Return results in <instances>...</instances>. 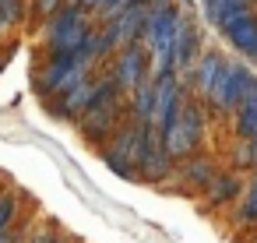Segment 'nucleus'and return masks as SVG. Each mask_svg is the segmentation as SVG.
<instances>
[{
    "instance_id": "1",
    "label": "nucleus",
    "mask_w": 257,
    "mask_h": 243,
    "mask_svg": "<svg viewBox=\"0 0 257 243\" xmlns=\"http://www.w3.org/2000/svg\"><path fill=\"white\" fill-rule=\"evenodd\" d=\"M127 120V102H123V92H120V85L113 81V74L109 71H102V78H99V88H95V99L88 102V109L74 120V127H78V134L85 138V141H92V145H102L120 124Z\"/></svg>"
},
{
    "instance_id": "4",
    "label": "nucleus",
    "mask_w": 257,
    "mask_h": 243,
    "mask_svg": "<svg viewBox=\"0 0 257 243\" xmlns=\"http://www.w3.org/2000/svg\"><path fill=\"white\" fill-rule=\"evenodd\" d=\"M92 25H95L92 15L85 8H78L74 0H67L60 11H53L43 22V46H46V53H74L88 39Z\"/></svg>"
},
{
    "instance_id": "23",
    "label": "nucleus",
    "mask_w": 257,
    "mask_h": 243,
    "mask_svg": "<svg viewBox=\"0 0 257 243\" xmlns=\"http://www.w3.org/2000/svg\"><path fill=\"white\" fill-rule=\"evenodd\" d=\"M0 15H4L11 25H18L25 18V0H0Z\"/></svg>"
},
{
    "instance_id": "24",
    "label": "nucleus",
    "mask_w": 257,
    "mask_h": 243,
    "mask_svg": "<svg viewBox=\"0 0 257 243\" xmlns=\"http://www.w3.org/2000/svg\"><path fill=\"white\" fill-rule=\"evenodd\" d=\"M131 4H138V0H106V4L95 11V18H99V22H109V18H116V15H120L123 8H131Z\"/></svg>"
},
{
    "instance_id": "10",
    "label": "nucleus",
    "mask_w": 257,
    "mask_h": 243,
    "mask_svg": "<svg viewBox=\"0 0 257 243\" xmlns=\"http://www.w3.org/2000/svg\"><path fill=\"white\" fill-rule=\"evenodd\" d=\"M99 78H102V67L99 71H92V74H85L81 81H74L67 92H60L57 99H50L46 102V109L57 116V120H67V124H74L85 109H88V102L95 99V88H99Z\"/></svg>"
},
{
    "instance_id": "30",
    "label": "nucleus",
    "mask_w": 257,
    "mask_h": 243,
    "mask_svg": "<svg viewBox=\"0 0 257 243\" xmlns=\"http://www.w3.org/2000/svg\"><path fill=\"white\" fill-rule=\"evenodd\" d=\"M0 71H4V64H0Z\"/></svg>"
},
{
    "instance_id": "29",
    "label": "nucleus",
    "mask_w": 257,
    "mask_h": 243,
    "mask_svg": "<svg viewBox=\"0 0 257 243\" xmlns=\"http://www.w3.org/2000/svg\"><path fill=\"white\" fill-rule=\"evenodd\" d=\"M176 4H180V8H194V0H176Z\"/></svg>"
},
{
    "instance_id": "7",
    "label": "nucleus",
    "mask_w": 257,
    "mask_h": 243,
    "mask_svg": "<svg viewBox=\"0 0 257 243\" xmlns=\"http://www.w3.org/2000/svg\"><path fill=\"white\" fill-rule=\"evenodd\" d=\"M215 173H218V159L208 155V152H194V155H187V159H180V162L173 166V173H169V180L162 183V190H166V194H169V190H173V194H201Z\"/></svg>"
},
{
    "instance_id": "20",
    "label": "nucleus",
    "mask_w": 257,
    "mask_h": 243,
    "mask_svg": "<svg viewBox=\"0 0 257 243\" xmlns=\"http://www.w3.org/2000/svg\"><path fill=\"white\" fill-rule=\"evenodd\" d=\"M229 162H232V169H253V166H257V159H253V141H250V138H236L232 148H229Z\"/></svg>"
},
{
    "instance_id": "6",
    "label": "nucleus",
    "mask_w": 257,
    "mask_h": 243,
    "mask_svg": "<svg viewBox=\"0 0 257 243\" xmlns=\"http://www.w3.org/2000/svg\"><path fill=\"white\" fill-rule=\"evenodd\" d=\"M162 138H166V148H169V155L176 162L194 155V152H201V145L208 138V113H204V106L197 99H187L183 109L176 113V120L169 124V131Z\"/></svg>"
},
{
    "instance_id": "22",
    "label": "nucleus",
    "mask_w": 257,
    "mask_h": 243,
    "mask_svg": "<svg viewBox=\"0 0 257 243\" xmlns=\"http://www.w3.org/2000/svg\"><path fill=\"white\" fill-rule=\"evenodd\" d=\"M25 243H71L57 225H43V229H36V232H29L25 236Z\"/></svg>"
},
{
    "instance_id": "25",
    "label": "nucleus",
    "mask_w": 257,
    "mask_h": 243,
    "mask_svg": "<svg viewBox=\"0 0 257 243\" xmlns=\"http://www.w3.org/2000/svg\"><path fill=\"white\" fill-rule=\"evenodd\" d=\"M64 4H67V0H32V15H36L39 22H46V18H50L53 11H60Z\"/></svg>"
},
{
    "instance_id": "27",
    "label": "nucleus",
    "mask_w": 257,
    "mask_h": 243,
    "mask_svg": "<svg viewBox=\"0 0 257 243\" xmlns=\"http://www.w3.org/2000/svg\"><path fill=\"white\" fill-rule=\"evenodd\" d=\"M74 4H78V8H85L88 15H95V11H99V8L106 4V0H74Z\"/></svg>"
},
{
    "instance_id": "26",
    "label": "nucleus",
    "mask_w": 257,
    "mask_h": 243,
    "mask_svg": "<svg viewBox=\"0 0 257 243\" xmlns=\"http://www.w3.org/2000/svg\"><path fill=\"white\" fill-rule=\"evenodd\" d=\"M25 236H29V229L11 225V229H4V232H0V243H25Z\"/></svg>"
},
{
    "instance_id": "2",
    "label": "nucleus",
    "mask_w": 257,
    "mask_h": 243,
    "mask_svg": "<svg viewBox=\"0 0 257 243\" xmlns=\"http://www.w3.org/2000/svg\"><path fill=\"white\" fill-rule=\"evenodd\" d=\"M145 138H148V120H123L102 145H99V155H102V166L131 183H138V166H141V155H145Z\"/></svg>"
},
{
    "instance_id": "15",
    "label": "nucleus",
    "mask_w": 257,
    "mask_h": 243,
    "mask_svg": "<svg viewBox=\"0 0 257 243\" xmlns=\"http://www.w3.org/2000/svg\"><path fill=\"white\" fill-rule=\"evenodd\" d=\"M222 36H225V43H229L243 60H253V64H257V11L236 18L229 29H222Z\"/></svg>"
},
{
    "instance_id": "9",
    "label": "nucleus",
    "mask_w": 257,
    "mask_h": 243,
    "mask_svg": "<svg viewBox=\"0 0 257 243\" xmlns=\"http://www.w3.org/2000/svg\"><path fill=\"white\" fill-rule=\"evenodd\" d=\"M187 102V85L180 78V71H166L155 78V106H152V124L166 134L169 124L176 120V113Z\"/></svg>"
},
{
    "instance_id": "28",
    "label": "nucleus",
    "mask_w": 257,
    "mask_h": 243,
    "mask_svg": "<svg viewBox=\"0 0 257 243\" xmlns=\"http://www.w3.org/2000/svg\"><path fill=\"white\" fill-rule=\"evenodd\" d=\"M11 29H15V25H11L4 15H0V39H8V36H11Z\"/></svg>"
},
{
    "instance_id": "11",
    "label": "nucleus",
    "mask_w": 257,
    "mask_h": 243,
    "mask_svg": "<svg viewBox=\"0 0 257 243\" xmlns=\"http://www.w3.org/2000/svg\"><path fill=\"white\" fill-rule=\"evenodd\" d=\"M109 74H113V81L120 85V92H123V95H127L141 78H148V74H152V64H148V50H145V43L138 39V43L120 46V50H116V57H113Z\"/></svg>"
},
{
    "instance_id": "17",
    "label": "nucleus",
    "mask_w": 257,
    "mask_h": 243,
    "mask_svg": "<svg viewBox=\"0 0 257 243\" xmlns=\"http://www.w3.org/2000/svg\"><path fill=\"white\" fill-rule=\"evenodd\" d=\"M197 53H201V25L190 18V8H187L183 22H180V36H176V71L187 74L194 67Z\"/></svg>"
},
{
    "instance_id": "3",
    "label": "nucleus",
    "mask_w": 257,
    "mask_h": 243,
    "mask_svg": "<svg viewBox=\"0 0 257 243\" xmlns=\"http://www.w3.org/2000/svg\"><path fill=\"white\" fill-rule=\"evenodd\" d=\"M92 71H99L81 50H74V53H46V60L36 67V74H32V92L43 99V102H50V99H57L60 92H67L74 81H81L85 74H92Z\"/></svg>"
},
{
    "instance_id": "14",
    "label": "nucleus",
    "mask_w": 257,
    "mask_h": 243,
    "mask_svg": "<svg viewBox=\"0 0 257 243\" xmlns=\"http://www.w3.org/2000/svg\"><path fill=\"white\" fill-rule=\"evenodd\" d=\"M222 60H225V53H218V50H201L197 60H194V67H190L187 74H180L183 85H187V92H194L197 99H204L208 88H211V81H215V74H218V67H222Z\"/></svg>"
},
{
    "instance_id": "16",
    "label": "nucleus",
    "mask_w": 257,
    "mask_h": 243,
    "mask_svg": "<svg viewBox=\"0 0 257 243\" xmlns=\"http://www.w3.org/2000/svg\"><path fill=\"white\" fill-rule=\"evenodd\" d=\"M253 11V0H201V15L211 29H229L236 18Z\"/></svg>"
},
{
    "instance_id": "19",
    "label": "nucleus",
    "mask_w": 257,
    "mask_h": 243,
    "mask_svg": "<svg viewBox=\"0 0 257 243\" xmlns=\"http://www.w3.org/2000/svg\"><path fill=\"white\" fill-rule=\"evenodd\" d=\"M232 225H257V176L243 187L236 211H232Z\"/></svg>"
},
{
    "instance_id": "18",
    "label": "nucleus",
    "mask_w": 257,
    "mask_h": 243,
    "mask_svg": "<svg viewBox=\"0 0 257 243\" xmlns=\"http://www.w3.org/2000/svg\"><path fill=\"white\" fill-rule=\"evenodd\" d=\"M127 116L131 120H152V106H155V74L141 78L131 92H127Z\"/></svg>"
},
{
    "instance_id": "5",
    "label": "nucleus",
    "mask_w": 257,
    "mask_h": 243,
    "mask_svg": "<svg viewBox=\"0 0 257 243\" xmlns=\"http://www.w3.org/2000/svg\"><path fill=\"white\" fill-rule=\"evenodd\" d=\"M250 85H253V71L243 60L225 57L218 74H215V81H211V88H208V95H204V106L215 116H232V109L239 106V99H243V92Z\"/></svg>"
},
{
    "instance_id": "13",
    "label": "nucleus",
    "mask_w": 257,
    "mask_h": 243,
    "mask_svg": "<svg viewBox=\"0 0 257 243\" xmlns=\"http://www.w3.org/2000/svg\"><path fill=\"white\" fill-rule=\"evenodd\" d=\"M145 18H148V0H138V4L123 8L116 18H109V22H102V25L109 29V36H113V43H116V50H120V46L141 39V32H145Z\"/></svg>"
},
{
    "instance_id": "21",
    "label": "nucleus",
    "mask_w": 257,
    "mask_h": 243,
    "mask_svg": "<svg viewBox=\"0 0 257 243\" xmlns=\"http://www.w3.org/2000/svg\"><path fill=\"white\" fill-rule=\"evenodd\" d=\"M18 211H22V201L15 190H0V232L18 225Z\"/></svg>"
},
{
    "instance_id": "8",
    "label": "nucleus",
    "mask_w": 257,
    "mask_h": 243,
    "mask_svg": "<svg viewBox=\"0 0 257 243\" xmlns=\"http://www.w3.org/2000/svg\"><path fill=\"white\" fill-rule=\"evenodd\" d=\"M176 159L169 155L166 148V138L162 131L148 120V138H145V155H141V166H138V183H148V187H162L173 173Z\"/></svg>"
},
{
    "instance_id": "12",
    "label": "nucleus",
    "mask_w": 257,
    "mask_h": 243,
    "mask_svg": "<svg viewBox=\"0 0 257 243\" xmlns=\"http://www.w3.org/2000/svg\"><path fill=\"white\" fill-rule=\"evenodd\" d=\"M243 180H239V169H218L211 180H208V187L201 190V211H208V215H215V211H225L229 204H236L239 201V194H243Z\"/></svg>"
}]
</instances>
